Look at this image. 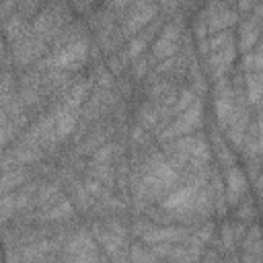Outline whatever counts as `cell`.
I'll return each instance as SVG.
<instances>
[{
  "mask_svg": "<svg viewBox=\"0 0 263 263\" xmlns=\"http://www.w3.org/2000/svg\"><path fill=\"white\" fill-rule=\"evenodd\" d=\"M179 181V171L164 158V154L156 152L146 162V173L138 185L140 199H158L164 197L175 183Z\"/></svg>",
  "mask_w": 263,
  "mask_h": 263,
  "instance_id": "6da1fadb",
  "label": "cell"
},
{
  "mask_svg": "<svg viewBox=\"0 0 263 263\" xmlns=\"http://www.w3.org/2000/svg\"><path fill=\"white\" fill-rule=\"evenodd\" d=\"M88 60V39L78 37L72 39L60 47H55L47 60L43 62V66H49L53 70H78L84 62Z\"/></svg>",
  "mask_w": 263,
  "mask_h": 263,
  "instance_id": "7a4b0ae2",
  "label": "cell"
},
{
  "mask_svg": "<svg viewBox=\"0 0 263 263\" xmlns=\"http://www.w3.org/2000/svg\"><path fill=\"white\" fill-rule=\"evenodd\" d=\"M201 125H203V107H201L199 101H195V103L189 105L185 111H181L175 121H171L162 132H158V140L168 142V140L187 136V134L199 129Z\"/></svg>",
  "mask_w": 263,
  "mask_h": 263,
  "instance_id": "3957f363",
  "label": "cell"
},
{
  "mask_svg": "<svg viewBox=\"0 0 263 263\" xmlns=\"http://www.w3.org/2000/svg\"><path fill=\"white\" fill-rule=\"evenodd\" d=\"M136 234L148 242V245H160V242H181V240H187L189 236V230L187 228H179V226H158V224H146V222H138L134 226Z\"/></svg>",
  "mask_w": 263,
  "mask_h": 263,
  "instance_id": "277c9868",
  "label": "cell"
},
{
  "mask_svg": "<svg viewBox=\"0 0 263 263\" xmlns=\"http://www.w3.org/2000/svg\"><path fill=\"white\" fill-rule=\"evenodd\" d=\"M158 14V4L156 2H142V4H132V10L121 23V35L123 37H134L140 33L146 25H150Z\"/></svg>",
  "mask_w": 263,
  "mask_h": 263,
  "instance_id": "5b68a950",
  "label": "cell"
},
{
  "mask_svg": "<svg viewBox=\"0 0 263 263\" xmlns=\"http://www.w3.org/2000/svg\"><path fill=\"white\" fill-rule=\"evenodd\" d=\"M181 33H183V21H173V23L164 25L158 39L152 45V58L154 60H166L171 55H177Z\"/></svg>",
  "mask_w": 263,
  "mask_h": 263,
  "instance_id": "8992f818",
  "label": "cell"
},
{
  "mask_svg": "<svg viewBox=\"0 0 263 263\" xmlns=\"http://www.w3.org/2000/svg\"><path fill=\"white\" fill-rule=\"evenodd\" d=\"M12 45H14V60L21 66H29L45 51V41L39 35H35L33 29H27Z\"/></svg>",
  "mask_w": 263,
  "mask_h": 263,
  "instance_id": "52a82bcc",
  "label": "cell"
},
{
  "mask_svg": "<svg viewBox=\"0 0 263 263\" xmlns=\"http://www.w3.org/2000/svg\"><path fill=\"white\" fill-rule=\"evenodd\" d=\"M66 247H68V249H66V253H64V257H68V259H99V253L95 251V240H92V236H90L88 232H84V230L76 232V234L68 240Z\"/></svg>",
  "mask_w": 263,
  "mask_h": 263,
  "instance_id": "ba28073f",
  "label": "cell"
},
{
  "mask_svg": "<svg viewBox=\"0 0 263 263\" xmlns=\"http://www.w3.org/2000/svg\"><path fill=\"white\" fill-rule=\"evenodd\" d=\"M236 58V47L234 43L222 47V49H216V51H210L208 53V66H210V72L214 78H222L230 72V66Z\"/></svg>",
  "mask_w": 263,
  "mask_h": 263,
  "instance_id": "9c48e42d",
  "label": "cell"
},
{
  "mask_svg": "<svg viewBox=\"0 0 263 263\" xmlns=\"http://www.w3.org/2000/svg\"><path fill=\"white\" fill-rule=\"evenodd\" d=\"M245 191H247V177H245V173L236 164L226 166V201L230 205H236L240 201V197L245 195Z\"/></svg>",
  "mask_w": 263,
  "mask_h": 263,
  "instance_id": "30bf717a",
  "label": "cell"
},
{
  "mask_svg": "<svg viewBox=\"0 0 263 263\" xmlns=\"http://www.w3.org/2000/svg\"><path fill=\"white\" fill-rule=\"evenodd\" d=\"M259 14H261V8L255 6V16L240 23V41H238V45H240L242 53L251 51L259 41Z\"/></svg>",
  "mask_w": 263,
  "mask_h": 263,
  "instance_id": "8fae6325",
  "label": "cell"
},
{
  "mask_svg": "<svg viewBox=\"0 0 263 263\" xmlns=\"http://www.w3.org/2000/svg\"><path fill=\"white\" fill-rule=\"evenodd\" d=\"M156 27H158V23H154V25L148 27V29H142L140 35L129 37V43H127V49H125V58H127V60H136V58H140V55L144 53V49L148 47L150 39L154 37Z\"/></svg>",
  "mask_w": 263,
  "mask_h": 263,
  "instance_id": "7c38bea8",
  "label": "cell"
},
{
  "mask_svg": "<svg viewBox=\"0 0 263 263\" xmlns=\"http://www.w3.org/2000/svg\"><path fill=\"white\" fill-rule=\"evenodd\" d=\"M29 179V171L18 166V168H6L0 171V197L12 189H18L25 181Z\"/></svg>",
  "mask_w": 263,
  "mask_h": 263,
  "instance_id": "4fadbf2b",
  "label": "cell"
},
{
  "mask_svg": "<svg viewBox=\"0 0 263 263\" xmlns=\"http://www.w3.org/2000/svg\"><path fill=\"white\" fill-rule=\"evenodd\" d=\"M27 29H29V27L25 25L23 14H16V12H12V14L6 18V23H4V35H6V39H8L10 43H14Z\"/></svg>",
  "mask_w": 263,
  "mask_h": 263,
  "instance_id": "5bb4252c",
  "label": "cell"
},
{
  "mask_svg": "<svg viewBox=\"0 0 263 263\" xmlns=\"http://www.w3.org/2000/svg\"><path fill=\"white\" fill-rule=\"evenodd\" d=\"M74 216V208L70 201L66 199H58L55 203H51V208L45 210V220L49 222H58V220H66V218H72Z\"/></svg>",
  "mask_w": 263,
  "mask_h": 263,
  "instance_id": "9a60e30c",
  "label": "cell"
},
{
  "mask_svg": "<svg viewBox=\"0 0 263 263\" xmlns=\"http://www.w3.org/2000/svg\"><path fill=\"white\" fill-rule=\"evenodd\" d=\"M261 101V72H247V103L259 107Z\"/></svg>",
  "mask_w": 263,
  "mask_h": 263,
  "instance_id": "2e32d148",
  "label": "cell"
},
{
  "mask_svg": "<svg viewBox=\"0 0 263 263\" xmlns=\"http://www.w3.org/2000/svg\"><path fill=\"white\" fill-rule=\"evenodd\" d=\"M197 101V95H195V90L193 88H183L179 95H177V99L171 103V107H168V113L171 115H179L181 111H185L189 105H193Z\"/></svg>",
  "mask_w": 263,
  "mask_h": 263,
  "instance_id": "e0dca14e",
  "label": "cell"
},
{
  "mask_svg": "<svg viewBox=\"0 0 263 263\" xmlns=\"http://www.w3.org/2000/svg\"><path fill=\"white\" fill-rule=\"evenodd\" d=\"M261 66H263L261 47H253L251 51L245 53V58H242V68H245V72H261Z\"/></svg>",
  "mask_w": 263,
  "mask_h": 263,
  "instance_id": "ac0fdd59",
  "label": "cell"
},
{
  "mask_svg": "<svg viewBox=\"0 0 263 263\" xmlns=\"http://www.w3.org/2000/svg\"><path fill=\"white\" fill-rule=\"evenodd\" d=\"M12 74L10 72H4L0 76V109H6L10 99H12Z\"/></svg>",
  "mask_w": 263,
  "mask_h": 263,
  "instance_id": "d6986e66",
  "label": "cell"
},
{
  "mask_svg": "<svg viewBox=\"0 0 263 263\" xmlns=\"http://www.w3.org/2000/svg\"><path fill=\"white\" fill-rule=\"evenodd\" d=\"M158 117H160V111L154 105H144L142 111H140V125L144 129H148L158 121Z\"/></svg>",
  "mask_w": 263,
  "mask_h": 263,
  "instance_id": "ffe728a7",
  "label": "cell"
},
{
  "mask_svg": "<svg viewBox=\"0 0 263 263\" xmlns=\"http://www.w3.org/2000/svg\"><path fill=\"white\" fill-rule=\"evenodd\" d=\"M222 240H224L226 247H232V242H234V226L232 224H224V228H222Z\"/></svg>",
  "mask_w": 263,
  "mask_h": 263,
  "instance_id": "44dd1931",
  "label": "cell"
},
{
  "mask_svg": "<svg viewBox=\"0 0 263 263\" xmlns=\"http://www.w3.org/2000/svg\"><path fill=\"white\" fill-rule=\"evenodd\" d=\"M136 60H138V58H136ZM146 64H148V62L142 58V60H138V64L134 66V74H136L138 78H142V76L146 74V70H148V66H146Z\"/></svg>",
  "mask_w": 263,
  "mask_h": 263,
  "instance_id": "7402d4cb",
  "label": "cell"
},
{
  "mask_svg": "<svg viewBox=\"0 0 263 263\" xmlns=\"http://www.w3.org/2000/svg\"><path fill=\"white\" fill-rule=\"evenodd\" d=\"M107 6H109L111 10H121V8H125V6H132V0H109Z\"/></svg>",
  "mask_w": 263,
  "mask_h": 263,
  "instance_id": "603a6c76",
  "label": "cell"
},
{
  "mask_svg": "<svg viewBox=\"0 0 263 263\" xmlns=\"http://www.w3.org/2000/svg\"><path fill=\"white\" fill-rule=\"evenodd\" d=\"M257 2H259V0H238V6H240L242 12H249Z\"/></svg>",
  "mask_w": 263,
  "mask_h": 263,
  "instance_id": "cb8c5ba5",
  "label": "cell"
},
{
  "mask_svg": "<svg viewBox=\"0 0 263 263\" xmlns=\"http://www.w3.org/2000/svg\"><path fill=\"white\" fill-rule=\"evenodd\" d=\"M74 2H76L78 6H82V8H84V6H88V4H92V2H97V0H74Z\"/></svg>",
  "mask_w": 263,
  "mask_h": 263,
  "instance_id": "d4e9b609",
  "label": "cell"
},
{
  "mask_svg": "<svg viewBox=\"0 0 263 263\" xmlns=\"http://www.w3.org/2000/svg\"><path fill=\"white\" fill-rule=\"evenodd\" d=\"M0 49H2V43H0Z\"/></svg>",
  "mask_w": 263,
  "mask_h": 263,
  "instance_id": "484cf974",
  "label": "cell"
}]
</instances>
